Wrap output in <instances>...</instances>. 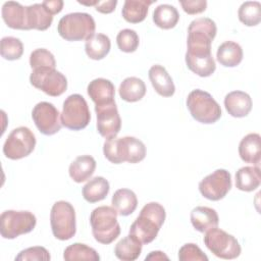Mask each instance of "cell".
<instances>
[{"mask_svg":"<svg viewBox=\"0 0 261 261\" xmlns=\"http://www.w3.org/2000/svg\"><path fill=\"white\" fill-rule=\"evenodd\" d=\"M117 5L116 0H108V1H98V3L95 5V9L104 14H108L114 11L115 7Z\"/></svg>","mask_w":261,"mask_h":261,"instance_id":"obj_41","label":"cell"},{"mask_svg":"<svg viewBox=\"0 0 261 261\" xmlns=\"http://www.w3.org/2000/svg\"><path fill=\"white\" fill-rule=\"evenodd\" d=\"M63 259L66 261H75V260H87V261H99L100 256L97 251L86 244L74 243L63 252Z\"/></svg>","mask_w":261,"mask_h":261,"instance_id":"obj_33","label":"cell"},{"mask_svg":"<svg viewBox=\"0 0 261 261\" xmlns=\"http://www.w3.org/2000/svg\"><path fill=\"white\" fill-rule=\"evenodd\" d=\"M60 119L61 124L68 129L85 128L91 120V113L85 98L80 94L69 95L63 102Z\"/></svg>","mask_w":261,"mask_h":261,"instance_id":"obj_8","label":"cell"},{"mask_svg":"<svg viewBox=\"0 0 261 261\" xmlns=\"http://www.w3.org/2000/svg\"><path fill=\"white\" fill-rule=\"evenodd\" d=\"M36 224L37 218L30 211L6 210L0 215V233L7 240L31 232Z\"/></svg>","mask_w":261,"mask_h":261,"instance_id":"obj_9","label":"cell"},{"mask_svg":"<svg viewBox=\"0 0 261 261\" xmlns=\"http://www.w3.org/2000/svg\"><path fill=\"white\" fill-rule=\"evenodd\" d=\"M203 241L208 250L218 258L236 259L241 255L242 249L238 240L217 226L205 231Z\"/></svg>","mask_w":261,"mask_h":261,"instance_id":"obj_10","label":"cell"},{"mask_svg":"<svg viewBox=\"0 0 261 261\" xmlns=\"http://www.w3.org/2000/svg\"><path fill=\"white\" fill-rule=\"evenodd\" d=\"M119 96L126 102L140 101L146 94V85L143 80L137 76L124 79L118 89Z\"/></svg>","mask_w":261,"mask_h":261,"instance_id":"obj_30","label":"cell"},{"mask_svg":"<svg viewBox=\"0 0 261 261\" xmlns=\"http://www.w3.org/2000/svg\"><path fill=\"white\" fill-rule=\"evenodd\" d=\"M187 107L194 119L204 124L216 122L221 117V108L206 91L193 90L187 98Z\"/></svg>","mask_w":261,"mask_h":261,"instance_id":"obj_6","label":"cell"},{"mask_svg":"<svg viewBox=\"0 0 261 261\" xmlns=\"http://www.w3.org/2000/svg\"><path fill=\"white\" fill-rule=\"evenodd\" d=\"M96 169V161L90 155L77 156L69 165L68 173L71 179L77 184L88 180Z\"/></svg>","mask_w":261,"mask_h":261,"instance_id":"obj_23","label":"cell"},{"mask_svg":"<svg viewBox=\"0 0 261 261\" xmlns=\"http://www.w3.org/2000/svg\"><path fill=\"white\" fill-rule=\"evenodd\" d=\"M110 48V39L104 34H94L88 38L85 43L86 54L93 60H101L106 57Z\"/></svg>","mask_w":261,"mask_h":261,"instance_id":"obj_28","label":"cell"},{"mask_svg":"<svg viewBox=\"0 0 261 261\" xmlns=\"http://www.w3.org/2000/svg\"><path fill=\"white\" fill-rule=\"evenodd\" d=\"M239 155L246 163L258 165L261 158V137L257 133L245 136L239 144Z\"/></svg>","mask_w":261,"mask_h":261,"instance_id":"obj_20","label":"cell"},{"mask_svg":"<svg viewBox=\"0 0 261 261\" xmlns=\"http://www.w3.org/2000/svg\"><path fill=\"white\" fill-rule=\"evenodd\" d=\"M252 105L250 95L243 91H232L224 97V107L232 117L247 116L252 110Z\"/></svg>","mask_w":261,"mask_h":261,"instance_id":"obj_18","label":"cell"},{"mask_svg":"<svg viewBox=\"0 0 261 261\" xmlns=\"http://www.w3.org/2000/svg\"><path fill=\"white\" fill-rule=\"evenodd\" d=\"M97 115V130L106 140L115 138L121 128V118L115 103L105 106H95Z\"/></svg>","mask_w":261,"mask_h":261,"instance_id":"obj_15","label":"cell"},{"mask_svg":"<svg viewBox=\"0 0 261 261\" xmlns=\"http://www.w3.org/2000/svg\"><path fill=\"white\" fill-rule=\"evenodd\" d=\"M182 10L191 15L202 13L206 10L207 1L206 0H186L179 1Z\"/></svg>","mask_w":261,"mask_h":261,"instance_id":"obj_40","label":"cell"},{"mask_svg":"<svg viewBox=\"0 0 261 261\" xmlns=\"http://www.w3.org/2000/svg\"><path fill=\"white\" fill-rule=\"evenodd\" d=\"M42 4L54 15L62 10L64 3L62 0H45Z\"/></svg>","mask_w":261,"mask_h":261,"instance_id":"obj_42","label":"cell"},{"mask_svg":"<svg viewBox=\"0 0 261 261\" xmlns=\"http://www.w3.org/2000/svg\"><path fill=\"white\" fill-rule=\"evenodd\" d=\"M179 261H208V257L203 253V251L193 243L185 244L180 247L178 251Z\"/></svg>","mask_w":261,"mask_h":261,"instance_id":"obj_39","label":"cell"},{"mask_svg":"<svg viewBox=\"0 0 261 261\" xmlns=\"http://www.w3.org/2000/svg\"><path fill=\"white\" fill-rule=\"evenodd\" d=\"M239 19L247 27H255L261 20V4L258 1H246L242 3L238 11Z\"/></svg>","mask_w":261,"mask_h":261,"instance_id":"obj_34","label":"cell"},{"mask_svg":"<svg viewBox=\"0 0 261 261\" xmlns=\"http://www.w3.org/2000/svg\"><path fill=\"white\" fill-rule=\"evenodd\" d=\"M217 33V27L209 17H199L191 21L188 28L186 61H206L213 58L211 44Z\"/></svg>","mask_w":261,"mask_h":261,"instance_id":"obj_1","label":"cell"},{"mask_svg":"<svg viewBox=\"0 0 261 261\" xmlns=\"http://www.w3.org/2000/svg\"><path fill=\"white\" fill-rule=\"evenodd\" d=\"M32 118L39 129L45 136L58 133L62 126L58 109L50 102H39L32 111Z\"/></svg>","mask_w":261,"mask_h":261,"instance_id":"obj_14","label":"cell"},{"mask_svg":"<svg viewBox=\"0 0 261 261\" xmlns=\"http://www.w3.org/2000/svg\"><path fill=\"white\" fill-rule=\"evenodd\" d=\"M191 222L194 228L200 232H205L210 228L216 227L219 223V217L215 209L198 206L191 211Z\"/></svg>","mask_w":261,"mask_h":261,"instance_id":"obj_21","label":"cell"},{"mask_svg":"<svg viewBox=\"0 0 261 261\" xmlns=\"http://www.w3.org/2000/svg\"><path fill=\"white\" fill-rule=\"evenodd\" d=\"M1 14L8 28L28 31L27 6H22L18 2L7 1L2 5Z\"/></svg>","mask_w":261,"mask_h":261,"instance_id":"obj_17","label":"cell"},{"mask_svg":"<svg viewBox=\"0 0 261 261\" xmlns=\"http://www.w3.org/2000/svg\"><path fill=\"white\" fill-rule=\"evenodd\" d=\"M231 175L226 169H216L199 182L201 195L210 201L223 199L231 189Z\"/></svg>","mask_w":261,"mask_h":261,"instance_id":"obj_13","label":"cell"},{"mask_svg":"<svg viewBox=\"0 0 261 261\" xmlns=\"http://www.w3.org/2000/svg\"><path fill=\"white\" fill-rule=\"evenodd\" d=\"M88 95L95 106H105L115 103V88L109 80L98 77L90 82L87 88Z\"/></svg>","mask_w":261,"mask_h":261,"instance_id":"obj_16","label":"cell"},{"mask_svg":"<svg viewBox=\"0 0 261 261\" xmlns=\"http://www.w3.org/2000/svg\"><path fill=\"white\" fill-rule=\"evenodd\" d=\"M31 85L45 94L58 97L67 89V80L63 73L53 67H39L33 69L30 75Z\"/></svg>","mask_w":261,"mask_h":261,"instance_id":"obj_12","label":"cell"},{"mask_svg":"<svg viewBox=\"0 0 261 261\" xmlns=\"http://www.w3.org/2000/svg\"><path fill=\"white\" fill-rule=\"evenodd\" d=\"M117 211L111 206H99L90 215V224L94 239L103 245H109L120 234Z\"/></svg>","mask_w":261,"mask_h":261,"instance_id":"obj_4","label":"cell"},{"mask_svg":"<svg viewBox=\"0 0 261 261\" xmlns=\"http://www.w3.org/2000/svg\"><path fill=\"white\" fill-rule=\"evenodd\" d=\"M110 190L109 182L103 176L91 178L83 188V197L89 203H96L106 198Z\"/></svg>","mask_w":261,"mask_h":261,"instance_id":"obj_31","label":"cell"},{"mask_svg":"<svg viewBox=\"0 0 261 261\" xmlns=\"http://www.w3.org/2000/svg\"><path fill=\"white\" fill-rule=\"evenodd\" d=\"M96 23L93 16L86 12H72L60 18L57 32L66 41H83L95 34Z\"/></svg>","mask_w":261,"mask_h":261,"instance_id":"obj_5","label":"cell"},{"mask_svg":"<svg viewBox=\"0 0 261 261\" xmlns=\"http://www.w3.org/2000/svg\"><path fill=\"white\" fill-rule=\"evenodd\" d=\"M116 43L120 51L125 53L135 52L140 44V38L136 31L123 29L116 36Z\"/></svg>","mask_w":261,"mask_h":261,"instance_id":"obj_36","label":"cell"},{"mask_svg":"<svg viewBox=\"0 0 261 261\" xmlns=\"http://www.w3.org/2000/svg\"><path fill=\"white\" fill-rule=\"evenodd\" d=\"M165 217L166 212L161 204L157 202L147 203L132 223L128 233L137 238L143 245L150 244L156 239Z\"/></svg>","mask_w":261,"mask_h":261,"instance_id":"obj_2","label":"cell"},{"mask_svg":"<svg viewBox=\"0 0 261 261\" xmlns=\"http://www.w3.org/2000/svg\"><path fill=\"white\" fill-rule=\"evenodd\" d=\"M142 246L143 244L137 238L128 233L115 245L114 254L119 260L134 261L140 257Z\"/></svg>","mask_w":261,"mask_h":261,"instance_id":"obj_29","label":"cell"},{"mask_svg":"<svg viewBox=\"0 0 261 261\" xmlns=\"http://www.w3.org/2000/svg\"><path fill=\"white\" fill-rule=\"evenodd\" d=\"M216 59L225 67H234L243 60V49L233 41H225L217 48Z\"/></svg>","mask_w":261,"mask_h":261,"instance_id":"obj_24","label":"cell"},{"mask_svg":"<svg viewBox=\"0 0 261 261\" xmlns=\"http://www.w3.org/2000/svg\"><path fill=\"white\" fill-rule=\"evenodd\" d=\"M51 259L48 250L41 246H35L27 248L18 253L15 257V261H28V260H44L49 261Z\"/></svg>","mask_w":261,"mask_h":261,"instance_id":"obj_38","label":"cell"},{"mask_svg":"<svg viewBox=\"0 0 261 261\" xmlns=\"http://www.w3.org/2000/svg\"><path fill=\"white\" fill-rule=\"evenodd\" d=\"M1 56L6 60H17L22 56V42L15 37H4L1 39Z\"/></svg>","mask_w":261,"mask_h":261,"instance_id":"obj_35","label":"cell"},{"mask_svg":"<svg viewBox=\"0 0 261 261\" xmlns=\"http://www.w3.org/2000/svg\"><path fill=\"white\" fill-rule=\"evenodd\" d=\"M30 65L32 69L39 67H53L56 66L54 55L45 48H38L30 55Z\"/></svg>","mask_w":261,"mask_h":261,"instance_id":"obj_37","label":"cell"},{"mask_svg":"<svg viewBox=\"0 0 261 261\" xmlns=\"http://www.w3.org/2000/svg\"><path fill=\"white\" fill-rule=\"evenodd\" d=\"M179 20L177 9L170 4H160L153 11L154 23L163 30L173 29Z\"/></svg>","mask_w":261,"mask_h":261,"instance_id":"obj_32","label":"cell"},{"mask_svg":"<svg viewBox=\"0 0 261 261\" xmlns=\"http://www.w3.org/2000/svg\"><path fill=\"white\" fill-rule=\"evenodd\" d=\"M261 172L258 166H244L236 172V187L243 192H252L259 188Z\"/></svg>","mask_w":261,"mask_h":261,"instance_id":"obj_25","label":"cell"},{"mask_svg":"<svg viewBox=\"0 0 261 261\" xmlns=\"http://www.w3.org/2000/svg\"><path fill=\"white\" fill-rule=\"evenodd\" d=\"M112 207L117 211L120 216L130 215L138 206L137 195L129 189L117 190L111 199Z\"/></svg>","mask_w":261,"mask_h":261,"instance_id":"obj_26","label":"cell"},{"mask_svg":"<svg viewBox=\"0 0 261 261\" xmlns=\"http://www.w3.org/2000/svg\"><path fill=\"white\" fill-rule=\"evenodd\" d=\"M36 147V137L27 126H18L8 135L3 145V154L11 160L29 156Z\"/></svg>","mask_w":261,"mask_h":261,"instance_id":"obj_11","label":"cell"},{"mask_svg":"<svg viewBox=\"0 0 261 261\" xmlns=\"http://www.w3.org/2000/svg\"><path fill=\"white\" fill-rule=\"evenodd\" d=\"M50 225L53 236L60 241L70 240L76 231L75 211L67 201H57L50 212Z\"/></svg>","mask_w":261,"mask_h":261,"instance_id":"obj_7","label":"cell"},{"mask_svg":"<svg viewBox=\"0 0 261 261\" xmlns=\"http://www.w3.org/2000/svg\"><path fill=\"white\" fill-rule=\"evenodd\" d=\"M28 30L46 31L53 21V14L42 4L35 3L27 6Z\"/></svg>","mask_w":261,"mask_h":261,"instance_id":"obj_22","label":"cell"},{"mask_svg":"<svg viewBox=\"0 0 261 261\" xmlns=\"http://www.w3.org/2000/svg\"><path fill=\"white\" fill-rule=\"evenodd\" d=\"M105 158L114 164L122 162L139 163L146 157L145 144L135 137L108 139L103 144Z\"/></svg>","mask_w":261,"mask_h":261,"instance_id":"obj_3","label":"cell"},{"mask_svg":"<svg viewBox=\"0 0 261 261\" xmlns=\"http://www.w3.org/2000/svg\"><path fill=\"white\" fill-rule=\"evenodd\" d=\"M149 80L156 91L162 97H171L175 92L173 81L165 67L160 64H155L149 69Z\"/></svg>","mask_w":261,"mask_h":261,"instance_id":"obj_19","label":"cell"},{"mask_svg":"<svg viewBox=\"0 0 261 261\" xmlns=\"http://www.w3.org/2000/svg\"><path fill=\"white\" fill-rule=\"evenodd\" d=\"M154 1L151 0H125L121 10L124 20L130 23L142 22L147 14L148 9Z\"/></svg>","mask_w":261,"mask_h":261,"instance_id":"obj_27","label":"cell"},{"mask_svg":"<svg viewBox=\"0 0 261 261\" xmlns=\"http://www.w3.org/2000/svg\"><path fill=\"white\" fill-rule=\"evenodd\" d=\"M145 260H169V258L162 251H153L148 256H146Z\"/></svg>","mask_w":261,"mask_h":261,"instance_id":"obj_43","label":"cell"}]
</instances>
